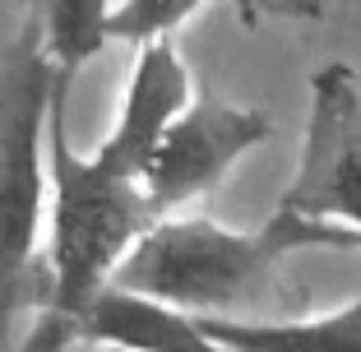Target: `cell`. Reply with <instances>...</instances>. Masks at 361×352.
<instances>
[{"label":"cell","instance_id":"1","mask_svg":"<svg viewBox=\"0 0 361 352\" xmlns=\"http://www.w3.org/2000/svg\"><path fill=\"white\" fill-rule=\"evenodd\" d=\"M70 88L56 75L47 153H51V209H47V288L37 324L19 352H70L93 301L116 283V269L144 241L153 214L144 181L111 167L102 153H79L70 139Z\"/></svg>","mask_w":361,"mask_h":352},{"label":"cell","instance_id":"2","mask_svg":"<svg viewBox=\"0 0 361 352\" xmlns=\"http://www.w3.org/2000/svg\"><path fill=\"white\" fill-rule=\"evenodd\" d=\"M361 250V232L315 223L278 204L255 232H232L213 218H162L126 255L111 288L153 297L185 315L223 320V310L250 306L274 283V269L292 250Z\"/></svg>","mask_w":361,"mask_h":352},{"label":"cell","instance_id":"3","mask_svg":"<svg viewBox=\"0 0 361 352\" xmlns=\"http://www.w3.org/2000/svg\"><path fill=\"white\" fill-rule=\"evenodd\" d=\"M56 75L42 28L23 19L0 51V343L19 310L42 306L47 288L42 223L51 209L47 126Z\"/></svg>","mask_w":361,"mask_h":352},{"label":"cell","instance_id":"4","mask_svg":"<svg viewBox=\"0 0 361 352\" xmlns=\"http://www.w3.org/2000/svg\"><path fill=\"white\" fill-rule=\"evenodd\" d=\"M278 204L315 223L361 232V84L352 65L334 61L310 79L301 162Z\"/></svg>","mask_w":361,"mask_h":352},{"label":"cell","instance_id":"5","mask_svg":"<svg viewBox=\"0 0 361 352\" xmlns=\"http://www.w3.org/2000/svg\"><path fill=\"white\" fill-rule=\"evenodd\" d=\"M264 139H274V121L259 107L227 102L209 88L195 93V102L171 121V130L162 135V144L144 167V195H149L158 223L176 214L180 204L209 195Z\"/></svg>","mask_w":361,"mask_h":352},{"label":"cell","instance_id":"6","mask_svg":"<svg viewBox=\"0 0 361 352\" xmlns=\"http://www.w3.org/2000/svg\"><path fill=\"white\" fill-rule=\"evenodd\" d=\"M190 102H195L190 70L180 65V51L171 47V37L144 42L139 56H135V70H130L121 116H116V126H111V135H106L93 153H102L111 167H121V171H130V176L144 181V167H149L153 149L162 144L171 121L190 107Z\"/></svg>","mask_w":361,"mask_h":352},{"label":"cell","instance_id":"7","mask_svg":"<svg viewBox=\"0 0 361 352\" xmlns=\"http://www.w3.org/2000/svg\"><path fill=\"white\" fill-rule=\"evenodd\" d=\"M79 343L111 352H227L204 334L200 315L162 306L126 288H106L79 324Z\"/></svg>","mask_w":361,"mask_h":352},{"label":"cell","instance_id":"8","mask_svg":"<svg viewBox=\"0 0 361 352\" xmlns=\"http://www.w3.org/2000/svg\"><path fill=\"white\" fill-rule=\"evenodd\" d=\"M200 324L227 352H361V297H352L348 306L329 310V315H315V320L250 324L200 315Z\"/></svg>","mask_w":361,"mask_h":352},{"label":"cell","instance_id":"9","mask_svg":"<svg viewBox=\"0 0 361 352\" xmlns=\"http://www.w3.org/2000/svg\"><path fill=\"white\" fill-rule=\"evenodd\" d=\"M23 19L42 28L47 56L61 75L75 79L79 65H88L106 42H111V0H19Z\"/></svg>","mask_w":361,"mask_h":352},{"label":"cell","instance_id":"10","mask_svg":"<svg viewBox=\"0 0 361 352\" xmlns=\"http://www.w3.org/2000/svg\"><path fill=\"white\" fill-rule=\"evenodd\" d=\"M204 0H121L111 10V42H162L200 10Z\"/></svg>","mask_w":361,"mask_h":352},{"label":"cell","instance_id":"11","mask_svg":"<svg viewBox=\"0 0 361 352\" xmlns=\"http://www.w3.org/2000/svg\"><path fill=\"white\" fill-rule=\"evenodd\" d=\"M259 14H287V19H319L324 0H255Z\"/></svg>","mask_w":361,"mask_h":352},{"label":"cell","instance_id":"12","mask_svg":"<svg viewBox=\"0 0 361 352\" xmlns=\"http://www.w3.org/2000/svg\"><path fill=\"white\" fill-rule=\"evenodd\" d=\"M232 5H236V19H241L245 28H255V23H259V10H255V0H232Z\"/></svg>","mask_w":361,"mask_h":352}]
</instances>
